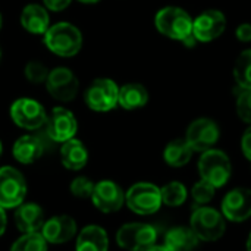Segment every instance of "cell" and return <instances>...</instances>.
<instances>
[{"label":"cell","instance_id":"1","mask_svg":"<svg viewBox=\"0 0 251 251\" xmlns=\"http://www.w3.org/2000/svg\"><path fill=\"white\" fill-rule=\"evenodd\" d=\"M43 37L46 47L60 57H72L78 54L82 47V34L71 22L50 25Z\"/></svg>","mask_w":251,"mask_h":251},{"label":"cell","instance_id":"2","mask_svg":"<svg viewBox=\"0 0 251 251\" xmlns=\"http://www.w3.org/2000/svg\"><path fill=\"white\" fill-rule=\"evenodd\" d=\"M154 24L160 34L172 40L184 41L193 34V19L181 7L168 6L160 9L154 18Z\"/></svg>","mask_w":251,"mask_h":251},{"label":"cell","instance_id":"3","mask_svg":"<svg viewBox=\"0 0 251 251\" xmlns=\"http://www.w3.org/2000/svg\"><path fill=\"white\" fill-rule=\"evenodd\" d=\"M190 228L200 241H218L224 237L226 224L222 213L212 207H199L194 210Z\"/></svg>","mask_w":251,"mask_h":251},{"label":"cell","instance_id":"4","mask_svg":"<svg viewBox=\"0 0 251 251\" xmlns=\"http://www.w3.org/2000/svg\"><path fill=\"white\" fill-rule=\"evenodd\" d=\"M125 203L137 215H153L162 207L160 188L150 182H137L125 193Z\"/></svg>","mask_w":251,"mask_h":251},{"label":"cell","instance_id":"5","mask_svg":"<svg viewBox=\"0 0 251 251\" xmlns=\"http://www.w3.org/2000/svg\"><path fill=\"white\" fill-rule=\"evenodd\" d=\"M156 228L141 222L125 224L116 232L118 246L126 251H146L156 244Z\"/></svg>","mask_w":251,"mask_h":251},{"label":"cell","instance_id":"6","mask_svg":"<svg viewBox=\"0 0 251 251\" xmlns=\"http://www.w3.org/2000/svg\"><path fill=\"white\" fill-rule=\"evenodd\" d=\"M26 196L25 176L13 166L0 168V206L3 209H16Z\"/></svg>","mask_w":251,"mask_h":251},{"label":"cell","instance_id":"7","mask_svg":"<svg viewBox=\"0 0 251 251\" xmlns=\"http://www.w3.org/2000/svg\"><path fill=\"white\" fill-rule=\"evenodd\" d=\"M199 171L201 179L207 181L215 188H219L231 178V162L224 151L210 149L203 151L199 162Z\"/></svg>","mask_w":251,"mask_h":251},{"label":"cell","instance_id":"8","mask_svg":"<svg viewBox=\"0 0 251 251\" xmlns=\"http://www.w3.org/2000/svg\"><path fill=\"white\" fill-rule=\"evenodd\" d=\"M119 87L110 78H97L85 90V104L94 112H109L116 107Z\"/></svg>","mask_w":251,"mask_h":251},{"label":"cell","instance_id":"9","mask_svg":"<svg viewBox=\"0 0 251 251\" xmlns=\"http://www.w3.org/2000/svg\"><path fill=\"white\" fill-rule=\"evenodd\" d=\"M10 118L19 128L26 131L40 129L47 122V113L41 103L28 97L18 99L12 103Z\"/></svg>","mask_w":251,"mask_h":251},{"label":"cell","instance_id":"10","mask_svg":"<svg viewBox=\"0 0 251 251\" xmlns=\"http://www.w3.org/2000/svg\"><path fill=\"white\" fill-rule=\"evenodd\" d=\"M46 88L49 94L57 101H71L76 97L79 90V82L76 75L65 66H57L49 72L46 79Z\"/></svg>","mask_w":251,"mask_h":251},{"label":"cell","instance_id":"11","mask_svg":"<svg viewBox=\"0 0 251 251\" xmlns=\"http://www.w3.org/2000/svg\"><path fill=\"white\" fill-rule=\"evenodd\" d=\"M91 201L97 210L103 213H115L124 206L125 193L115 181L103 179L94 184Z\"/></svg>","mask_w":251,"mask_h":251},{"label":"cell","instance_id":"12","mask_svg":"<svg viewBox=\"0 0 251 251\" xmlns=\"http://www.w3.org/2000/svg\"><path fill=\"white\" fill-rule=\"evenodd\" d=\"M47 135L56 143H65L71 138H75L78 122L75 115L65 107H54L47 116Z\"/></svg>","mask_w":251,"mask_h":251},{"label":"cell","instance_id":"13","mask_svg":"<svg viewBox=\"0 0 251 251\" xmlns=\"http://www.w3.org/2000/svg\"><path fill=\"white\" fill-rule=\"evenodd\" d=\"M185 140L193 151H207L218 143L219 128L212 119H197L190 125Z\"/></svg>","mask_w":251,"mask_h":251},{"label":"cell","instance_id":"14","mask_svg":"<svg viewBox=\"0 0 251 251\" xmlns=\"http://www.w3.org/2000/svg\"><path fill=\"white\" fill-rule=\"evenodd\" d=\"M40 232L47 244H66L76 235L78 225L72 216L59 215L44 221Z\"/></svg>","mask_w":251,"mask_h":251},{"label":"cell","instance_id":"15","mask_svg":"<svg viewBox=\"0 0 251 251\" xmlns=\"http://www.w3.org/2000/svg\"><path fill=\"white\" fill-rule=\"evenodd\" d=\"M222 215L231 222H244L251 218V190L235 188L222 201Z\"/></svg>","mask_w":251,"mask_h":251},{"label":"cell","instance_id":"16","mask_svg":"<svg viewBox=\"0 0 251 251\" xmlns=\"http://www.w3.org/2000/svg\"><path fill=\"white\" fill-rule=\"evenodd\" d=\"M226 26V19L219 10H207L193 21V35L199 41H212L218 38Z\"/></svg>","mask_w":251,"mask_h":251},{"label":"cell","instance_id":"17","mask_svg":"<svg viewBox=\"0 0 251 251\" xmlns=\"http://www.w3.org/2000/svg\"><path fill=\"white\" fill-rule=\"evenodd\" d=\"M19 21L24 29L35 35H44L50 26V16L47 9L37 3L26 4L21 12Z\"/></svg>","mask_w":251,"mask_h":251},{"label":"cell","instance_id":"18","mask_svg":"<svg viewBox=\"0 0 251 251\" xmlns=\"http://www.w3.org/2000/svg\"><path fill=\"white\" fill-rule=\"evenodd\" d=\"M44 221V212L37 203H22L16 207L15 225L22 234L40 232Z\"/></svg>","mask_w":251,"mask_h":251},{"label":"cell","instance_id":"19","mask_svg":"<svg viewBox=\"0 0 251 251\" xmlns=\"http://www.w3.org/2000/svg\"><path fill=\"white\" fill-rule=\"evenodd\" d=\"M109 250V237L107 232L99 225L84 226L75 243V251H107Z\"/></svg>","mask_w":251,"mask_h":251},{"label":"cell","instance_id":"20","mask_svg":"<svg viewBox=\"0 0 251 251\" xmlns=\"http://www.w3.org/2000/svg\"><path fill=\"white\" fill-rule=\"evenodd\" d=\"M44 151V146L40 141V138L34 135H22L19 137L13 147H12V154L16 162L22 165H31L37 162Z\"/></svg>","mask_w":251,"mask_h":251},{"label":"cell","instance_id":"21","mask_svg":"<svg viewBox=\"0 0 251 251\" xmlns=\"http://www.w3.org/2000/svg\"><path fill=\"white\" fill-rule=\"evenodd\" d=\"M60 160L62 165L69 171H81L85 168L88 162V150L82 141L76 138H71L62 143L60 149Z\"/></svg>","mask_w":251,"mask_h":251},{"label":"cell","instance_id":"22","mask_svg":"<svg viewBox=\"0 0 251 251\" xmlns=\"http://www.w3.org/2000/svg\"><path fill=\"white\" fill-rule=\"evenodd\" d=\"M199 238L191 231V228L176 226L168 231L165 237V249L168 251H193L197 244Z\"/></svg>","mask_w":251,"mask_h":251},{"label":"cell","instance_id":"23","mask_svg":"<svg viewBox=\"0 0 251 251\" xmlns=\"http://www.w3.org/2000/svg\"><path fill=\"white\" fill-rule=\"evenodd\" d=\"M149 101V93L144 85L131 82L119 88L118 104L126 110H135L146 106Z\"/></svg>","mask_w":251,"mask_h":251},{"label":"cell","instance_id":"24","mask_svg":"<svg viewBox=\"0 0 251 251\" xmlns=\"http://www.w3.org/2000/svg\"><path fill=\"white\" fill-rule=\"evenodd\" d=\"M193 156V149L187 143V140H174L171 141L163 153L165 162L172 168L185 166Z\"/></svg>","mask_w":251,"mask_h":251},{"label":"cell","instance_id":"25","mask_svg":"<svg viewBox=\"0 0 251 251\" xmlns=\"http://www.w3.org/2000/svg\"><path fill=\"white\" fill-rule=\"evenodd\" d=\"M47 241L41 232L22 234L10 247V251H47Z\"/></svg>","mask_w":251,"mask_h":251},{"label":"cell","instance_id":"26","mask_svg":"<svg viewBox=\"0 0 251 251\" xmlns=\"http://www.w3.org/2000/svg\"><path fill=\"white\" fill-rule=\"evenodd\" d=\"M160 196L163 204L169 207H178L187 200V188L181 182L174 181L160 188Z\"/></svg>","mask_w":251,"mask_h":251},{"label":"cell","instance_id":"27","mask_svg":"<svg viewBox=\"0 0 251 251\" xmlns=\"http://www.w3.org/2000/svg\"><path fill=\"white\" fill-rule=\"evenodd\" d=\"M234 76L240 87L251 90V50H246L240 54L234 66Z\"/></svg>","mask_w":251,"mask_h":251},{"label":"cell","instance_id":"28","mask_svg":"<svg viewBox=\"0 0 251 251\" xmlns=\"http://www.w3.org/2000/svg\"><path fill=\"white\" fill-rule=\"evenodd\" d=\"M49 69L38 60H29L25 65L24 74L25 78L31 82V84H43L46 82L47 76H49Z\"/></svg>","mask_w":251,"mask_h":251},{"label":"cell","instance_id":"29","mask_svg":"<svg viewBox=\"0 0 251 251\" xmlns=\"http://www.w3.org/2000/svg\"><path fill=\"white\" fill-rule=\"evenodd\" d=\"M215 191H216V188H215L212 184H209V182L204 181V179H200V181L193 187V190H191V197H193V200H194L197 204L203 206V204H207V203L212 201V199L215 197Z\"/></svg>","mask_w":251,"mask_h":251},{"label":"cell","instance_id":"30","mask_svg":"<svg viewBox=\"0 0 251 251\" xmlns=\"http://www.w3.org/2000/svg\"><path fill=\"white\" fill-rule=\"evenodd\" d=\"M69 190H71L72 196L76 199H91V194L94 190V182L87 176H76L71 182Z\"/></svg>","mask_w":251,"mask_h":251},{"label":"cell","instance_id":"31","mask_svg":"<svg viewBox=\"0 0 251 251\" xmlns=\"http://www.w3.org/2000/svg\"><path fill=\"white\" fill-rule=\"evenodd\" d=\"M237 113L241 118V121L251 124V90H246L238 96Z\"/></svg>","mask_w":251,"mask_h":251},{"label":"cell","instance_id":"32","mask_svg":"<svg viewBox=\"0 0 251 251\" xmlns=\"http://www.w3.org/2000/svg\"><path fill=\"white\" fill-rule=\"evenodd\" d=\"M71 1L72 0H43V6L51 12H62L71 4Z\"/></svg>","mask_w":251,"mask_h":251},{"label":"cell","instance_id":"33","mask_svg":"<svg viewBox=\"0 0 251 251\" xmlns=\"http://www.w3.org/2000/svg\"><path fill=\"white\" fill-rule=\"evenodd\" d=\"M241 147H243V153L244 156L251 162V126L244 132L243 140H241Z\"/></svg>","mask_w":251,"mask_h":251},{"label":"cell","instance_id":"34","mask_svg":"<svg viewBox=\"0 0 251 251\" xmlns=\"http://www.w3.org/2000/svg\"><path fill=\"white\" fill-rule=\"evenodd\" d=\"M237 38L247 43L251 41V25L250 24H241L238 28H237Z\"/></svg>","mask_w":251,"mask_h":251},{"label":"cell","instance_id":"35","mask_svg":"<svg viewBox=\"0 0 251 251\" xmlns=\"http://www.w3.org/2000/svg\"><path fill=\"white\" fill-rule=\"evenodd\" d=\"M6 226H7L6 209H3V207L0 206V237L4 234V231H6Z\"/></svg>","mask_w":251,"mask_h":251},{"label":"cell","instance_id":"36","mask_svg":"<svg viewBox=\"0 0 251 251\" xmlns=\"http://www.w3.org/2000/svg\"><path fill=\"white\" fill-rule=\"evenodd\" d=\"M146 251H168V250L165 249V246H156V244H154V246H151L150 249H147Z\"/></svg>","mask_w":251,"mask_h":251},{"label":"cell","instance_id":"37","mask_svg":"<svg viewBox=\"0 0 251 251\" xmlns=\"http://www.w3.org/2000/svg\"><path fill=\"white\" fill-rule=\"evenodd\" d=\"M79 3H84V4H94V3H99L100 0H78Z\"/></svg>","mask_w":251,"mask_h":251},{"label":"cell","instance_id":"38","mask_svg":"<svg viewBox=\"0 0 251 251\" xmlns=\"http://www.w3.org/2000/svg\"><path fill=\"white\" fill-rule=\"evenodd\" d=\"M247 251H251V234L250 237H249V240H247Z\"/></svg>","mask_w":251,"mask_h":251},{"label":"cell","instance_id":"39","mask_svg":"<svg viewBox=\"0 0 251 251\" xmlns=\"http://www.w3.org/2000/svg\"><path fill=\"white\" fill-rule=\"evenodd\" d=\"M1 25H3V18H1V13H0V29H1Z\"/></svg>","mask_w":251,"mask_h":251},{"label":"cell","instance_id":"40","mask_svg":"<svg viewBox=\"0 0 251 251\" xmlns=\"http://www.w3.org/2000/svg\"><path fill=\"white\" fill-rule=\"evenodd\" d=\"M1 153H3V146H1V141H0V157H1Z\"/></svg>","mask_w":251,"mask_h":251},{"label":"cell","instance_id":"41","mask_svg":"<svg viewBox=\"0 0 251 251\" xmlns=\"http://www.w3.org/2000/svg\"><path fill=\"white\" fill-rule=\"evenodd\" d=\"M0 60H1V49H0Z\"/></svg>","mask_w":251,"mask_h":251}]
</instances>
